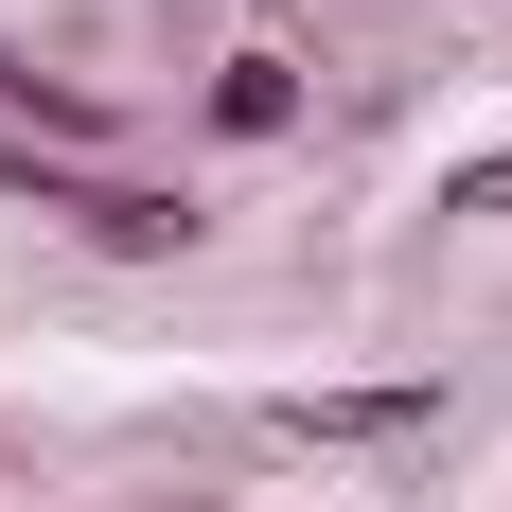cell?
Instances as JSON below:
<instances>
[{"mask_svg":"<svg viewBox=\"0 0 512 512\" xmlns=\"http://www.w3.org/2000/svg\"><path fill=\"white\" fill-rule=\"evenodd\" d=\"M407 424H442V407H424V389H301L283 442H407Z\"/></svg>","mask_w":512,"mask_h":512,"instance_id":"obj_1","label":"cell"},{"mask_svg":"<svg viewBox=\"0 0 512 512\" xmlns=\"http://www.w3.org/2000/svg\"><path fill=\"white\" fill-rule=\"evenodd\" d=\"M212 124H230V142H283V124H301V71H283V53H230V71H212Z\"/></svg>","mask_w":512,"mask_h":512,"instance_id":"obj_2","label":"cell"},{"mask_svg":"<svg viewBox=\"0 0 512 512\" xmlns=\"http://www.w3.org/2000/svg\"><path fill=\"white\" fill-rule=\"evenodd\" d=\"M71 212H89L106 248H195V212H177V195H124V177H106V195H71Z\"/></svg>","mask_w":512,"mask_h":512,"instance_id":"obj_3","label":"cell"},{"mask_svg":"<svg viewBox=\"0 0 512 512\" xmlns=\"http://www.w3.org/2000/svg\"><path fill=\"white\" fill-rule=\"evenodd\" d=\"M442 212H512V142H495V159H460V195H442Z\"/></svg>","mask_w":512,"mask_h":512,"instance_id":"obj_4","label":"cell"}]
</instances>
